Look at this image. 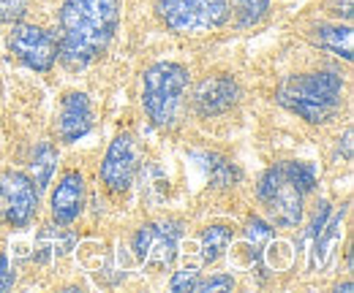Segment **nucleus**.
<instances>
[{
	"mask_svg": "<svg viewBox=\"0 0 354 293\" xmlns=\"http://www.w3.org/2000/svg\"><path fill=\"white\" fill-rule=\"evenodd\" d=\"M57 60L66 71L90 68L115 39L120 25L118 0H66L57 17Z\"/></svg>",
	"mask_w": 354,
	"mask_h": 293,
	"instance_id": "1",
	"label": "nucleus"
},
{
	"mask_svg": "<svg viewBox=\"0 0 354 293\" xmlns=\"http://www.w3.org/2000/svg\"><path fill=\"white\" fill-rule=\"evenodd\" d=\"M313 188H316V168L303 161H286L262 174L257 185V196L272 225L297 228L303 220L306 196Z\"/></svg>",
	"mask_w": 354,
	"mask_h": 293,
	"instance_id": "2",
	"label": "nucleus"
},
{
	"mask_svg": "<svg viewBox=\"0 0 354 293\" xmlns=\"http://www.w3.org/2000/svg\"><path fill=\"white\" fill-rule=\"evenodd\" d=\"M278 103L306 120L310 125L330 123L344 106V79L335 71H310L283 79L278 92Z\"/></svg>",
	"mask_w": 354,
	"mask_h": 293,
	"instance_id": "3",
	"label": "nucleus"
},
{
	"mask_svg": "<svg viewBox=\"0 0 354 293\" xmlns=\"http://www.w3.org/2000/svg\"><path fill=\"white\" fill-rule=\"evenodd\" d=\"M188 84H191V74L183 63L161 60L142 74V106L153 125H175Z\"/></svg>",
	"mask_w": 354,
	"mask_h": 293,
	"instance_id": "4",
	"label": "nucleus"
},
{
	"mask_svg": "<svg viewBox=\"0 0 354 293\" xmlns=\"http://www.w3.org/2000/svg\"><path fill=\"white\" fill-rule=\"evenodd\" d=\"M156 17L172 33H207L232 19L229 0H156Z\"/></svg>",
	"mask_w": 354,
	"mask_h": 293,
	"instance_id": "5",
	"label": "nucleus"
},
{
	"mask_svg": "<svg viewBox=\"0 0 354 293\" xmlns=\"http://www.w3.org/2000/svg\"><path fill=\"white\" fill-rule=\"evenodd\" d=\"M39 212V188L25 171L0 174V220L11 228H28Z\"/></svg>",
	"mask_w": 354,
	"mask_h": 293,
	"instance_id": "6",
	"label": "nucleus"
},
{
	"mask_svg": "<svg viewBox=\"0 0 354 293\" xmlns=\"http://www.w3.org/2000/svg\"><path fill=\"white\" fill-rule=\"evenodd\" d=\"M183 236V225L177 220L164 223H147L142 225L131 239L133 258L145 266L156 269H169L177 258V242Z\"/></svg>",
	"mask_w": 354,
	"mask_h": 293,
	"instance_id": "7",
	"label": "nucleus"
},
{
	"mask_svg": "<svg viewBox=\"0 0 354 293\" xmlns=\"http://www.w3.org/2000/svg\"><path fill=\"white\" fill-rule=\"evenodd\" d=\"M8 49L25 68L39 74L52 71V65L57 63V39L36 25L14 22L8 33Z\"/></svg>",
	"mask_w": 354,
	"mask_h": 293,
	"instance_id": "8",
	"label": "nucleus"
},
{
	"mask_svg": "<svg viewBox=\"0 0 354 293\" xmlns=\"http://www.w3.org/2000/svg\"><path fill=\"white\" fill-rule=\"evenodd\" d=\"M139 171V147L131 133H118L101 161V182L112 193H126Z\"/></svg>",
	"mask_w": 354,
	"mask_h": 293,
	"instance_id": "9",
	"label": "nucleus"
},
{
	"mask_svg": "<svg viewBox=\"0 0 354 293\" xmlns=\"http://www.w3.org/2000/svg\"><path fill=\"white\" fill-rule=\"evenodd\" d=\"M237 101H240V84L226 74H216V77L202 79L194 90V98H191L194 112L205 120L226 114L229 109L237 106Z\"/></svg>",
	"mask_w": 354,
	"mask_h": 293,
	"instance_id": "10",
	"label": "nucleus"
},
{
	"mask_svg": "<svg viewBox=\"0 0 354 293\" xmlns=\"http://www.w3.org/2000/svg\"><path fill=\"white\" fill-rule=\"evenodd\" d=\"M85 199H88V188H85V176L80 171H66L57 182V188L52 190L49 199V210L55 225H71L82 212H85Z\"/></svg>",
	"mask_w": 354,
	"mask_h": 293,
	"instance_id": "11",
	"label": "nucleus"
},
{
	"mask_svg": "<svg viewBox=\"0 0 354 293\" xmlns=\"http://www.w3.org/2000/svg\"><path fill=\"white\" fill-rule=\"evenodd\" d=\"M93 130V106L85 92L74 90L66 92L60 101V112H57V136L66 144H74L80 139H85Z\"/></svg>",
	"mask_w": 354,
	"mask_h": 293,
	"instance_id": "12",
	"label": "nucleus"
},
{
	"mask_svg": "<svg viewBox=\"0 0 354 293\" xmlns=\"http://www.w3.org/2000/svg\"><path fill=\"white\" fill-rule=\"evenodd\" d=\"M346 214H349V207H344L338 214H333V220L327 217V223L322 225V231L310 239V272H316V269L322 272L333 261V255L338 250V242L344 236Z\"/></svg>",
	"mask_w": 354,
	"mask_h": 293,
	"instance_id": "13",
	"label": "nucleus"
},
{
	"mask_svg": "<svg viewBox=\"0 0 354 293\" xmlns=\"http://www.w3.org/2000/svg\"><path fill=\"white\" fill-rule=\"evenodd\" d=\"M313 41L322 49L344 57L346 63L352 60V28L349 25H319L313 30Z\"/></svg>",
	"mask_w": 354,
	"mask_h": 293,
	"instance_id": "14",
	"label": "nucleus"
},
{
	"mask_svg": "<svg viewBox=\"0 0 354 293\" xmlns=\"http://www.w3.org/2000/svg\"><path fill=\"white\" fill-rule=\"evenodd\" d=\"M71 247H74V234L63 231V225H57V228H44V231L39 234V239H36V252H33V258L41 261V263H49L52 258L66 255Z\"/></svg>",
	"mask_w": 354,
	"mask_h": 293,
	"instance_id": "15",
	"label": "nucleus"
},
{
	"mask_svg": "<svg viewBox=\"0 0 354 293\" xmlns=\"http://www.w3.org/2000/svg\"><path fill=\"white\" fill-rule=\"evenodd\" d=\"M234 234L229 225H221V223H213L207 225L202 234H199V252H202V266H210L216 263L223 255V250L232 245Z\"/></svg>",
	"mask_w": 354,
	"mask_h": 293,
	"instance_id": "16",
	"label": "nucleus"
},
{
	"mask_svg": "<svg viewBox=\"0 0 354 293\" xmlns=\"http://www.w3.org/2000/svg\"><path fill=\"white\" fill-rule=\"evenodd\" d=\"M55 171H57V150H55L49 141H41V144L33 150V155H30V179L36 182L39 193L49 188Z\"/></svg>",
	"mask_w": 354,
	"mask_h": 293,
	"instance_id": "17",
	"label": "nucleus"
},
{
	"mask_svg": "<svg viewBox=\"0 0 354 293\" xmlns=\"http://www.w3.org/2000/svg\"><path fill=\"white\" fill-rule=\"evenodd\" d=\"M237 6V28L259 25L270 11V0H234Z\"/></svg>",
	"mask_w": 354,
	"mask_h": 293,
	"instance_id": "18",
	"label": "nucleus"
},
{
	"mask_svg": "<svg viewBox=\"0 0 354 293\" xmlns=\"http://www.w3.org/2000/svg\"><path fill=\"white\" fill-rule=\"evenodd\" d=\"M245 236H248V245L257 247V255H259V247H265L267 242L272 239V223H265L262 217H251L248 225H245Z\"/></svg>",
	"mask_w": 354,
	"mask_h": 293,
	"instance_id": "19",
	"label": "nucleus"
},
{
	"mask_svg": "<svg viewBox=\"0 0 354 293\" xmlns=\"http://www.w3.org/2000/svg\"><path fill=\"white\" fill-rule=\"evenodd\" d=\"M199 269L196 266H185V269H180L172 274V280H169V288L175 293H194L196 291V285H199Z\"/></svg>",
	"mask_w": 354,
	"mask_h": 293,
	"instance_id": "20",
	"label": "nucleus"
},
{
	"mask_svg": "<svg viewBox=\"0 0 354 293\" xmlns=\"http://www.w3.org/2000/svg\"><path fill=\"white\" fill-rule=\"evenodd\" d=\"M210 161H213V166H207V171H210L213 185H216V188H229V185L237 179L234 166H229V163L221 161V158H210Z\"/></svg>",
	"mask_w": 354,
	"mask_h": 293,
	"instance_id": "21",
	"label": "nucleus"
},
{
	"mask_svg": "<svg viewBox=\"0 0 354 293\" xmlns=\"http://www.w3.org/2000/svg\"><path fill=\"white\" fill-rule=\"evenodd\" d=\"M28 14V0H0V25H14Z\"/></svg>",
	"mask_w": 354,
	"mask_h": 293,
	"instance_id": "22",
	"label": "nucleus"
},
{
	"mask_svg": "<svg viewBox=\"0 0 354 293\" xmlns=\"http://www.w3.org/2000/svg\"><path fill=\"white\" fill-rule=\"evenodd\" d=\"M234 277L232 274H213L210 280H199L196 291L199 293H223V291H234Z\"/></svg>",
	"mask_w": 354,
	"mask_h": 293,
	"instance_id": "23",
	"label": "nucleus"
},
{
	"mask_svg": "<svg viewBox=\"0 0 354 293\" xmlns=\"http://www.w3.org/2000/svg\"><path fill=\"white\" fill-rule=\"evenodd\" d=\"M14 288V272H11V263H8V255L0 252V293L11 291Z\"/></svg>",
	"mask_w": 354,
	"mask_h": 293,
	"instance_id": "24",
	"label": "nucleus"
},
{
	"mask_svg": "<svg viewBox=\"0 0 354 293\" xmlns=\"http://www.w3.org/2000/svg\"><path fill=\"white\" fill-rule=\"evenodd\" d=\"M333 14H335V17H344V19H346V22H349V19H352V0H344V6H341V3H338V6H335V11H333Z\"/></svg>",
	"mask_w": 354,
	"mask_h": 293,
	"instance_id": "25",
	"label": "nucleus"
},
{
	"mask_svg": "<svg viewBox=\"0 0 354 293\" xmlns=\"http://www.w3.org/2000/svg\"><path fill=\"white\" fill-rule=\"evenodd\" d=\"M344 158L352 161V128L344 133Z\"/></svg>",
	"mask_w": 354,
	"mask_h": 293,
	"instance_id": "26",
	"label": "nucleus"
},
{
	"mask_svg": "<svg viewBox=\"0 0 354 293\" xmlns=\"http://www.w3.org/2000/svg\"><path fill=\"white\" fill-rule=\"evenodd\" d=\"M341 291H344V293H352V291H354V285H352V283H344V285H335V293H341Z\"/></svg>",
	"mask_w": 354,
	"mask_h": 293,
	"instance_id": "27",
	"label": "nucleus"
}]
</instances>
